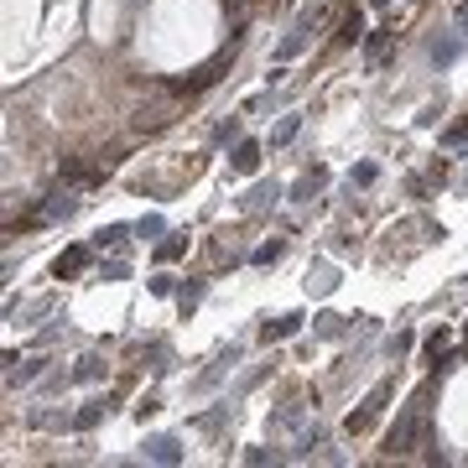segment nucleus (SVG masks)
<instances>
[{"label":"nucleus","instance_id":"obj_1","mask_svg":"<svg viewBox=\"0 0 468 468\" xmlns=\"http://www.w3.org/2000/svg\"><path fill=\"white\" fill-rule=\"evenodd\" d=\"M141 458H151V463H182L187 453H182V437H172V432H156V437H146Z\"/></svg>","mask_w":468,"mask_h":468},{"label":"nucleus","instance_id":"obj_2","mask_svg":"<svg viewBox=\"0 0 468 468\" xmlns=\"http://www.w3.org/2000/svg\"><path fill=\"white\" fill-rule=\"evenodd\" d=\"M130 234H136V224H104V229H94L89 245H94V250H125Z\"/></svg>","mask_w":468,"mask_h":468},{"label":"nucleus","instance_id":"obj_3","mask_svg":"<svg viewBox=\"0 0 468 468\" xmlns=\"http://www.w3.org/2000/svg\"><path fill=\"white\" fill-rule=\"evenodd\" d=\"M239 354H245L239 343H229V349H219V354H213V369H208V374H198V391L219 385V380H224V369H234V365H239Z\"/></svg>","mask_w":468,"mask_h":468},{"label":"nucleus","instance_id":"obj_4","mask_svg":"<svg viewBox=\"0 0 468 468\" xmlns=\"http://www.w3.org/2000/svg\"><path fill=\"white\" fill-rule=\"evenodd\" d=\"M302 323H307L302 312H281L276 323H265V328H260V339H265V343H276V339H291V333H302Z\"/></svg>","mask_w":468,"mask_h":468},{"label":"nucleus","instance_id":"obj_5","mask_svg":"<svg viewBox=\"0 0 468 468\" xmlns=\"http://www.w3.org/2000/svg\"><path fill=\"white\" fill-rule=\"evenodd\" d=\"M307 32H312V21H307V16H302V21H297V26H291V32H286V37H281V47H276V58H297V52L307 47Z\"/></svg>","mask_w":468,"mask_h":468},{"label":"nucleus","instance_id":"obj_6","mask_svg":"<svg viewBox=\"0 0 468 468\" xmlns=\"http://www.w3.org/2000/svg\"><path fill=\"white\" fill-rule=\"evenodd\" d=\"M463 52V37H443V42H432V68L443 73V68H453V58Z\"/></svg>","mask_w":468,"mask_h":468},{"label":"nucleus","instance_id":"obj_7","mask_svg":"<svg viewBox=\"0 0 468 468\" xmlns=\"http://www.w3.org/2000/svg\"><path fill=\"white\" fill-rule=\"evenodd\" d=\"M89 250H94V245H73V250H68V255H63L58 265H52V276H58V281H63V276H73V271H84V265H89Z\"/></svg>","mask_w":468,"mask_h":468},{"label":"nucleus","instance_id":"obj_8","mask_svg":"<svg viewBox=\"0 0 468 468\" xmlns=\"http://www.w3.org/2000/svg\"><path fill=\"white\" fill-rule=\"evenodd\" d=\"M229 162H234V172H255L260 167V141H239Z\"/></svg>","mask_w":468,"mask_h":468},{"label":"nucleus","instance_id":"obj_9","mask_svg":"<svg viewBox=\"0 0 468 468\" xmlns=\"http://www.w3.org/2000/svg\"><path fill=\"white\" fill-rule=\"evenodd\" d=\"M276 198H281V182H260L255 193H250V203H245V208H250V213H260V208H271Z\"/></svg>","mask_w":468,"mask_h":468},{"label":"nucleus","instance_id":"obj_10","mask_svg":"<svg viewBox=\"0 0 468 468\" xmlns=\"http://www.w3.org/2000/svg\"><path fill=\"white\" fill-rule=\"evenodd\" d=\"M297 130H302V115H297V110H291V115H286V120H281V125L271 130V141H265V146H286L291 136H297Z\"/></svg>","mask_w":468,"mask_h":468},{"label":"nucleus","instance_id":"obj_11","mask_svg":"<svg viewBox=\"0 0 468 468\" xmlns=\"http://www.w3.org/2000/svg\"><path fill=\"white\" fill-rule=\"evenodd\" d=\"M198 302H203V281H182V286H177V307H182V312H193Z\"/></svg>","mask_w":468,"mask_h":468},{"label":"nucleus","instance_id":"obj_12","mask_svg":"<svg viewBox=\"0 0 468 468\" xmlns=\"http://www.w3.org/2000/svg\"><path fill=\"white\" fill-rule=\"evenodd\" d=\"M317 187H323V167H317V172H307V177H302L297 187H291V198H297V203H307V198H312Z\"/></svg>","mask_w":468,"mask_h":468},{"label":"nucleus","instance_id":"obj_13","mask_svg":"<svg viewBox=\"0 0 468 468\" xmlns=\"http://www.w3.org/2000/svg\"><path fill=\"white\" fill-rule=\"evenodd\" d=\"M136 234H141V239H156V234H167V219H162V213H146V219H136Z\"/></svg>","mask_w":468,"mask_h":468},{"label":"nucleus","instance_id":"obj_14","mask_svg":"<svg viewBox=\"0 0 468 468\" xmlns=\"http://www.w3.org/2000/svg\"><path fill=\"white\" fill-rule=\"evenodd\" d=\"M99 374H104V365H99L94 354H84V359L73 365V380H78V385H84V380H99Z\"/></svg>","mask_w":468,"mask_h":468},{"label":"nucleus","instance_id":"obj_15","mask_svg":"<svg viewBox=\"0 0 468 468\" xmlns=\"http://www.w3.org/2000/svg\"><path fill=\"white\" fill-rule=\"evenodd\" d=\"M182 250H187V234H167L162 245H156V260H177Z\"/></svg>","mask_w":468,"mask_h":468},{"label":"nucleus","instance_id":"obj_16","mask_svg":"<svg viewBox=\"0 0 468 468\" xmlns=\"http://www.w3.org/2000/svg\"><path fill=\"white\" fill-rule=\"evenodd\" d=\"M281 250H286V239H265V245H260L250 260H255V265H271V260H281Z\"/></svg>","mask_w":468,"mask_h":468},{"label":"nucleus","instance_id":"obj_17","mask_svg":"<svg viewBox=\"0 0 468 468\" xmlns=\"http://www.w3.org/2000/svg\"><path fill=\"white\" fill-rule=\"evenodd\" d=\"M73 208H78V198L63 193V198H52V203H47V219H73Z\"/></svg>","mask_w":468,"mask_h":468},{"label":"nucleus","instance_id":"obj_18","mask_svg":"<svg viewBox=\"0 0 468 468\" xmlns=\"http://www.w3.org/2000/svg\"><path fill=\"white\" fill-rule=\"evenodd\" d=\"M37 374H42V359H26L21 369H11V385H32Z\"/></svg>","mask_w":468,"mask_h":468},{"label":"nucleus","instance_id":"obj_19","mask_svg":"<svg viewBox=\"0 0 468 468\" xmlns=\"http://www.w3.org/2000/svg\"><path fill=\"white\" fill-rule=\"evenodd\" d=\"M130 276V260H104L99 265V281H125Z\"/></svg>","mask_w":468,"mask_h":468},{"label":"nucleus","instance_id":"obj_20","mask_svg":"<svg viewBox=\"0 0 468 468\" xmlns=\"http://www.w3.org/2000/svg\"><path fill=\"white\" fill-rule=\"evenodd\" d=\"M339 333H343V317H333V312L317 317V339H339Z\"/></svg>","mask_w":468,"mask_h":468},{"label":"nucleus","instance_id":"obj_21","mask_svg":"<svg viewBox=\"0 0 468 468\" xmlns=\"http://www.w3.org/2000/svg\"><path fill=\"white\" fill-rule=\"evenodd\" d=\"M172 291H177V276L156 271V276H151V297H172Z\"/></svg>","mask_w":468,"mask_h":468},{"label":"nucleus","instance_id":"obj_22","mask_svg":"<svg viewBox=\"0 0 468 468\" xmlns=\"http://www.w3.org/2000/svg\"><path fill=\"white\" fill-rule=\"evenodd\" d=\"M99 417H104V400H94V406H84V411L73 417V426H84V432H89V426L99 422Z\"/></svg>","mask_w":468,"mask_h":468},{"label":"nucleus","instance_id":"obj_23","mask_svg":"<svg viewBox=\"0 0 468 468\" xmlns=\"http://www.w3.org/2000/svg\"><path fill=\"white\" fill-rule=\"evenodd\" d=\"M374 172H380L374 162H359V167H354V182H359V187H369V182H374Z\"/></svg>","mask_w":468,"mask_h":468},{"label":"nucleus","instance_id":"obj_24","mask_svg":"<svg viewBox=\"0 0 468 468\" xmlns=\"http://www.w3.org/2000/svg\"><path fill=\"white\" fill-rule=\"evenodd\" d=\"M245 463H276V453H271V448H250Z\"/></svg>","mask_w":468,"mask_h":468},{"label":"nucleus","instance_id":"obj_25","mask_svg":"<svg viewBox=\"0 0 468 468\" xmlns=\"http://www.w3.org/2000/svg\"><path fill=\"white\" fill-rule=\"evenodd\" d=\"M443 141H448V146H458V141H468V120H458V125H453V130H448Z\"/></svg>","mask_w":468,"mask_h":468},{"label":"nucleus","instance_id":"obj_26","mask_svg":"<svg viewBox=\"0 0 468 468\" xmlns=\"http://www.w3.org/2000/svg\"><path fill=\"white\" fill-rule=\"evenodd\" d=\"M385 349H391V354H406V349H411V333H396V339L385 343Z\"/></svg>","mask_w":468,"mask_h":468},{"label":"nucleus","instance_id":"obj_27","mask_svg":"<svg viewBox=\"0 0 468 468\" xmlns=\"http://www.w3.org/2000/svg\"><path fill=\"white\" fill-rule=\"evenodd\" d=\"M458 26H463V37H468V6H458Z\"/></svg>","mask_w":468,"mask_h":468},{"label":"nucleus","instance_id":"obj_28","mask_svg":"<svg viewBox=\"0 0 468 468\" xmlns=\"http://www.w3.org/2000/svg\"><path fill=\"white\" fill-rule=\"evenodd\" d=\"M369 6H391V0H369Z\"/></svg>","mask_w":468,"mask_h":468},{"label":"nucleus","instance_id":"obj_29","mask_svg":"<svg viewBox=\"0 0 468 468\" xmlns=\"http://www.w3.org/2000/svg\"><path fill=\"white\" fill-rule=\"evenodd\" d=\"M463 339H468V328H463Z\"/></svg>","mask_w":468,"mask_h":468}]
</instances>
